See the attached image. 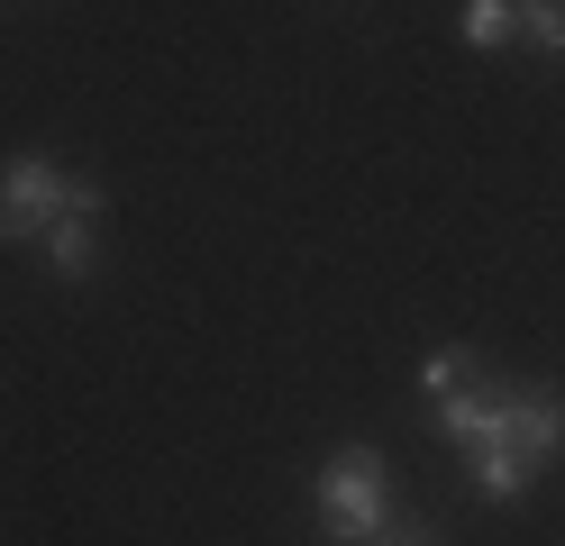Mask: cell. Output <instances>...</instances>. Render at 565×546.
<instances>
[{
  "label": "cell",
  "mask_w": 565,
  "mask_h": 546,
  "mask_svg": "<svg viewBox=\"0 0 565 546\" xmlns=\"http://www.w3.org/2000/svg\"><path fill=\"white\" fill-rule=\"evenodd\" d=\"M466 473H475V492H483V501H520L529 483H539V473H529V464L502 447V437H492V447H475V456H466Z\"/></svg>",
  "instance_id": "cell-6"
},
{
  "label": "cell",
  "mask_w": 565,
  "mask_h": 546,
  "mask_svg": "<svg viewBox=\"0 0 565 546\" xmlns=\"http://www.w3.org/2000/svg\"><path fill=\"white\" fill-rule=\"evenodd\" d=\"M64 192H74V173H64L55 156H10L0 164V246L46 237L64 218Z\"/></svg>",
  "instance_id": "cell-2"
},
{
  "label": "cell",
  "mask_w": 565,
  "mask_h": 546,
  "mask_svg": "<svg viewBox=\"0 0 565 546\" xmlns=\"http://www.w3.org/2000/svg\"><path fill=\"white\" fill-rule=\"evenodd\" d=\"M92 228H100V218H83V210H64L55 228H46V265H55L64 282H92V265H100V237H92Z\"/></svg>",
  "instance_id": "cell-5"
},
{
  "label": "cell",
  "mask_w": 565,
  "mask_h": 546,
  "mask_svg": "<svg viewBox=\"0 0 565 546\" xmlns=\"http://www.w3.org/2000/svg\"><path fill=\"white\" fill-rule=\"evenodd\" d=\"M520 36V0H466V46L492 55V46H511Z\"/></svg>",
  "instance_id": "cell-7"
},
{
  "label": "cell",
  "mask_w": 565,
  "mask_h": 546,
  "mask_svg": "<svg viewBox=\"0 0 565 546\" xmlns=\"http://www.w3.org/2000/svg\"><path fill=\"white\" fill-rule=\"evenodd\" d=\"M374 546H447V528H438V520H411V510H393Z\"/></svg>",
  "instance_id": "cell-10"
},
{
  "label": "cell",
  "mask_w": 565,
  "mask_h": 546,
  "mask_svg": "<svg viewBox=\"0 0 565 546\" xmlns=\"http://www.w3.org/2000/svg\"><path fill=\"white\" fill-rule=\"evenodd\" d=\"M520 36L539 55H565V0H520Z\"/></svg>",
  "instance_id": "cell-9"
},
{
  "label": "cell",
  "mask_w": 565,
  "mask_h": 546,
  "mask_svg": "<svg viewBox=\"0 0 565 546\" xmlns=\"http://www.w3.org/2000/svg\"><path fill=\"white\" fill-rule=\"evenodd\" d=\"M475 374H483L475 346H429V355H419V392H429V400H447L456 383H475Z\"/></svg>",
  "instance_id": "cell-8"
},
{
  "label": "cell",
  "mask_w": 565,
  "mask_h": 546,
  "mask_svg": "<svg viewBox=\"0 0 565 546\" xmlns=\"http://www.w3.org/2000/svg\"><path fill=\"white\" fill-rule=\"evenodd\" d=\"M502 447L539 473L565 456V383H511V410H502Z\"/></svg>",
  "instance_id": "cell-3"
},
{
  "label": "cell",
  "mask_w": 565,
  "mask_h": 546,
  "mask_svg": "<svg viewBox=\"0 0 565 546\" xmlns=\"http://www.w3.org/2000/svg\"><path fill=\"white\" fill-rule=\"evenodd\" d=\"M502 410H511V383H502V374H475V383H456L447 400H429L438 437H447V447H466V456L502 437Z\"/></svg>",
  "instance_id": "cell-4"
},
{
  "label": "cell",
  "mask_w": 565,
  "mask_h": 546,
  "mask_svg": "<svg viewBox=\"0 0 565 546\" xmlns=\"http://www.w3.org/2000/svg\"><path fill=\"white\" fill-rule=\"evenodd\" d=\"M310 510H320V528L338 546H374L383 520H393V464H383V447H338L320 464V483H310Z\"/></svg>",
  "instance_id": "cell-1"
}]
</instances>
